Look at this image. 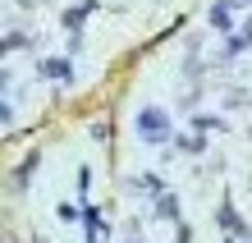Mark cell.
Listing matches in <instances>:
<instances>
[{
	"mask_svg": "<svg viewBox=\"0 0 252 243\" xmlns=\"http://www.w3.org/2000/svg\"><path fill=\"white\" fill-rule=\"evenodd\" d=\"M142 133H147V142H160V133H165V115H160V110H142Z\"/></svg>",
	"mask_w": 252,
	"mask_h": 243,
	"instance_id": "1",
	"label": "cell"
}]
</instances>
